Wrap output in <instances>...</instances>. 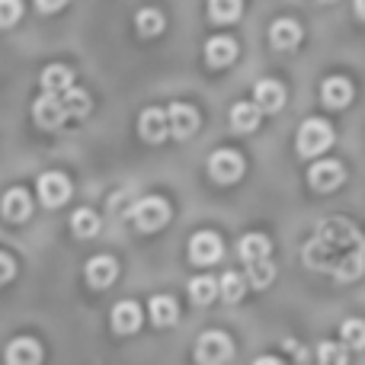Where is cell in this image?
<instances>
[{
  "label": "cell",
  "mask_w": 365,
  "mask_h": 365,
  "mask_svg": "<svg viewBox=\"0 0 365 365\" xmlns=\"http://www.w3.org/2000/svg\"><path fill=\"white\" fill-rule=\"evenodd\" d=\"M115 276H119V263H115L113 257H93L87 263V282L93 285V289H109V285L115 282Z\"/></svg>",
  "instance_id": "cell-13"
},
{
  "label": "cell",
  "mask_w": 365,
  "mask_h": 365,
  "mask_svg": "<svg viewBox=\"0 0 365 365\" xmlns=\"http://www.w3.org/2000/svg\"><path fill=\"white\" fill-rule=\"evenodd\" d=\"M148 308H151L154 327H173V324H177V317H180L177 298H170V295H154L151 302H148Z\"/></svg>",
  "instance_id": "cell-22"
},
{
  "label": "cell",
  "mask_w": 365,
  "mask_h": 365,
  "mask_svg": "<svg viewBox=\"0 0 365 365\" xmlns=\"http://www.w3.org/2000/svg\"><path fill=\"white\" fill-rule=\"evenodd\" d=\"M343 343H346L349 349H365V321L359 317H349L346 324H343Z\"/></svg>",
  "instance_id": "cell-30"
},
{
  "label": "cell",
  "mask_w": 365,
  "mask_h": 365,
  "mask_svg": "<svg viewBox=\"0 0 365 365\" xmlns=\"http://www.w3.org/2000/svg\"><path fill=\"white\" fill-rule=\"evenodd\" d=\"M304 263L317 272H330L336 282H353L365 272V237L353 221L327 218L304 244Z\"/></svg>",
  "instance_id": "cell-1"
},
{
  "label": "cell",
  "mask_w": 365,
  "mask_h": 365,
  "mask_svg": "<svg viewBox=\"0 0 365 365\" xmlns=\"http://www.w3.org/2000/svg\"><path fill=\"white\" fill-rule=\"evenodd\" d=\"M298 154L302 158H317V154H324L330 145H334V128H330L327 119H308L302 122V128H298Z\"/></svg>",
  "instance_id": "cell-2"
},
{
  "label": "cell",
  "mask_w": 365,
  "mask_h": 365,
  "mask_svg": "<svg viewBox=\"0 0 365 365\" xmlns=\"http://www.w3.org/2000/svg\"><path fill=\"white\" fill-rule=\"evenodd\" d=\"M19 16H23V4H16V0H0V29L13 26Z\"/></svg>",
  "instance_id": "cell-33"
},
{
  "label": "cell",
  "mask_w": 365,
  "mask_h": 365,
  "mask_svg": "<svg viewBox=\"0 0 365 365\" xmlns=\"http://www.w3.org/2000/svg\"><path fill=\"white\" fill-rule=\"evenodd\" d=\"M132 221L141 231H158V227H164L167 221H170V205H167V199H160V195H145L141 202H135Z\"/></svg>",
  "instance_id": "cell-4"
},
{
  "label": "cell",
  "mask_w": 365,
  "mask_h": 365,
  "mask_svg": "<svg viewBox=\"0 0 365 365\" xmlns=\"http://www.w3.org/2000/svg\"><path fill=\"white\" fill-rule=\"evenodd\" d=\"M237 58V42L231 36H215L205 42V61L212 68H227Z\"/></svg>",
  "instance_id": "cell-16"
},
{
  "label": "cell",
  "mask_w": 365,
  "mask_h": 365,
  "mask_svg": "<svg viewBox=\"0 0 365 365\" xmlns=\"http://www.w3.org/2000/svg\"><path fill=\"white\" fill-rule=\"evenodd\" d=\"M321 96L330 109H343V106H349V100H353V83H349L346 77H327L321 87Z\"/></svg>",
  "instance_id": "cell-19"
},
{
  "label": "cell",
  "mask_w": 365,
  "mask_h": 365,
  "mask_svg": "<svg viewBox=\"0 0 365 365\" xmlns=\"http://www.w3.org/2000/svg\"><path fill=\"white\" fill-rule=\"evenodd\" d=\"M42 362V346L29 336H19L6 346V365H38Z\"/></svg>",
  "instance_id": "cell-18"
},
{
  "label": "cell",
  "mask_w": 365,
  "mask_h": 365,
  "mask_svg": "<svg viewBox=\"0 0 365 365\" xmlns=\"http://www.w3.org/2000/svg\"><path fill=\"white\" fill-rule=\"evenodd\" d=\"M285 103V87L279 81H259L253 87V106L259 113H279Z\"/></svg>",
  "instance_id": "cell-12"
},
{
  "label": "cell",
  "mask_w": 365,
  "mask_h": 365,
  "mask_svg": "<svg viewBox=\"0 0 365 365\" xmlns=\"http://www.w3.org/2000/svg\"><path fill=\"white\" fill-rule=\"evenodd\" d=\"M71 227H74L77 237H93V234L100 231V215L90 212V208H77V212L71 215Z\"/></svg>",
  "instance_id": "cell-26"
},
{
  "label": "cell",
  "mask_w": 365,
  "mask_h": 365,
  "mask_svg": "<svg viewBox=\"0 0 365 365\" xmlns=\"http://www.w3.org/2000/svg\"><path fill=\"white\" fill-rule=\"evenodd\" d=\"M141 327V308L135 302H119L113 308V330L115 334H135Z\"/></svg>",
  "instance_id": "cell-21"
},
{
  "label": "cell",
  "mask_w": 365,
  "mask_h": 365,
  "mask_svg": "<svg viewBox=\"0 0 365 365\" xmlns=\"http://www.w3.org/2000/svg\"><path fill=\"white\" fill-rule=\"evenodd\" d=\"M269 42L276 45L279 51H292L298 42H302V26L295 23V19H276V23L269 26Z\"/></svg>",
  "instance_id": "cell-17"
},
{
  "label": "cell",
  "mask_w": 365,
  "mask_h": 365,
  "mask_svg": "<svg viewBox=\"0 0 365 365\" xmlns=\"http://www.w3.org/2000/svg\"><path fill=\"white\" fill-rule=\"evenodd\" d=\"M138 132L145 141H151V145H158V141H164L167 135H170V122H167V109H145L138 119Z\"/></svg>",
  "instance_id": "cell-10"
},
{
  "label": "cell",
  "mask_w": 365,
  "mask_h": 365,
  "mask_svg": "<svg viewBox=\"0 0 365 365\" xmlns=\"http://www.w3.org/2000/svg\"><path fill=\"white\" fill-rule=\"evenodd\" d=\"M13 276H16V263H13V257H10V253H4V250H0V285H4V282H10Z\"/></svg>",
  "instance_id": "cell-34"
},
{
  "label": "cell",
  "mask_w": 365,
  "mask_h": 365,
  "mask_svg": "<svg viewBox=\"0 0 365 365\" xmlns=\"http://www.w3.org/2000/svg\"><path fill=\"white\" fill-rule=\"evenodd\" d=\"M276 279V266L269 259H259V263H250L247 266V282L253 289H269V282Z\"/></svg>",
  "instance_id": "cell-28"
},
{
  "label": "cell",
  "mask_w": 365,
  "mask_h": 365,
  "mask_svg": "<svg viewBox=\"0 0 365 365\" xmlns=\"http://www.w3.org/2000/svg\"><path fill=\"white\" fill-rule=\"evenodd\" d=\"M244 292H247V279L240 276V272H234V269H227L225 276L218 279V295L225 298L227 304H234V302H240L244 298Z\"/></svg>",
  "instance_id": "cell-24"
},
{
  "label": "cell",
  "mask_w": 365,
  "mask_h": 365,
  "mask_svg": "<svg viewBox=\"0 0 365 365\" xmlns=\"http://www.w3.org/2000/svg\"><path fill=\"white\" fill-rule=\"evenodd\" d=\"M135 26H138L141 36H160V32H164V16H160L158 10H151V6H148V10L138 13Z\"/></svg>",
  "instance_id": "cell-31"
},
{
  "label": "cell",
  "mask_w": 365,
  "mask_h": 365,
  "mask_svg": "<svg viewBox=\"0 0 365 365\" xmlns=\"http://www.w3.org/2000/svg\"><path fill=\"white\" fill-rule=\"evenodd\" d=\"M253 365H282V362H279V359H272V356H259V359L253 362Z\"/></svg>",
  "instance_id": "cell-36"
},
{
  "label": "cell",
  "mask_w": 365,
  "mask_h": 365,
  "mask_svg": "<svg viewBox=\"0 0 365 365\" xmlns=\"http://www.w3.org/2000/svg\"><path fill=\"white\" fill-rule=\"evenodd\" d=\"M38 199H42L45 205H51V208L64 205V202L71 199V180L64 177V173H58V170L42 173V177H38Z\"/></svg>",
  "instance_id": "cell-7"
},
{
  "label": "cell",
  "mask_w": 365,
  "mask_h": 365,
  "mask_svg": "<svg viewBox=\"0 0 365 365\" xmlns=\"http://www.w3.org/2000/svg\"><path fill=\"white\" fill-rule=\"evenodd\" d=\"M221 253H225V244H221V237L212 234V231H199L192 240H189V259L199 263V266L218 263Z\"/></svg>",
  "instance_id": "cell-6"
},
{
  "label": "cell",
  "mask_w": 365,
  "mask_h": 365,
  "mask_svg": "<svg viewBox=\"0 0 365 365\" xmlns=\"http://www.w3.org/2000/svg\"><path fill=\"white\" fill-rule=\"evenodd\" d=\"M259 115L263 113H259L253 103H237V106L231 109V128L234 132H244V135L253 132V128L259 125Z\"/></svg>",
  "instance_id": "cell-23"
},
{
  "label": "cell",
  "mask_w": 365,
  "mask_h": 365,
  "mask_svg": "<svg viewBox=\"0 0 365 365\" xmlns=\"http://www.w3.org/2000/svg\"><path fill=\"white\" fill-rule=\"evenodd\" d=\"M231 356H234V343L221 330H208L195 343V362L199 365H227Z\"/></svg>",
  "instance_id": "cell-3"
},
{
  "label": "cell",
  "mask_w": 365,
  "mask_h": 365,
  "mask_svg": "<svg viewBox=\"0 0 365 365\" xmlns=\"http://www.w3.org/2000/svg\"><path fill=\"white\" fill-rule=\"evenodd\" d=\"M343 167L336 164V160H317L314 167L308 170V182L317 189V192H330V189H336L343 182Z\"/></svg>",
  "instance_id": "cell-11"
},
{
  "label": "cell",
  "mask_w": 365,
  "mask_h": 365,
  "mask_svg": "<svg viewBox=\"0 0 365 365\" xmlns=\"http://www.w3.org/2000/svg\"><path fill=\"white\" fill-rule=\"evenodd\" d=\"M208 16H212L215 23H234V19L240 16V4L237 0H212V4H208Z\"/></svg>",
  "instance_id": "cell-29"
},
{
  "label": "cell",
  "mask_w": 365,
  "mask_h": 365,
  "mask_svg": "<svg viewBox=\"0 0 365 365\" xmlns=\"http://www.w3.org/2000/svg\"><path fill=\"white\" fill-rule=\"evenodd\" d=\"M269 250H272V244L266 234H247V237H240V244H237V253L247 266L259 263V259H269Z\"/></svg>",
  "instance_id": "cell-20"
},
{
  "label": "cell",
  "mask_w": 365,
  "mask_h": 365,
  "mask_svg": "<svg viewBox=\"0 0 365 365\" xmlns=\"http://www.w3.org/2000/svg\"><path fill=\"white\" fill-rule=\"evenodd\" d=\"M317 359H321V365H346V349L336 346V343H321L317 346Z\"/></svg>",
  "instance_id": "cell-32"
},
{
  "label": "cell",
  "mask_w": 365,
  "mask_h": 365,
  "mask_svg": "<svg viewBox=\"0 0 365 365\" xmlns=\"http://www.w3.org/2000/svg\"><path fill=\"white\" fill-rule=\"evenodd\" d=\"M189 298H192L195 304H212L215 298H218V282H215L212 276H195L192 282H189Z\"/></svg>",
  "instance_id": "cell-25"
},
{
  "label": "cell",
  "mask_w": 365,
  "mask_h": 365,
  "mask_svg": "<svg viewBox=\"0 0 365 365\" xmlns=\"http://www.w3.org/2000/svg\"><path fill=\"white\" fill-rule=\"evenodd\" d=\"M208 173H212L215 182H237L244 177V158H240L237 151L221 148V151H215L212 160H208Z\"/></svg>",
  "instance_id": "cell-5"
},
{
  "label": "cell",
  "mask_w": 365,
  "mask_h": 365,
  "mask_svg": "<svg viewBox=\"0 0 365 365\" xmlns=\"http://www.w3.org/2000/svg\"><path fill=\"white\" fill-rule=\"evenodd\" d=\"M32 119L38 122L42 128H61L68 122V113L61 106V96H51V93H42L32 106Z\"/></svg>",
  "instance_id": "cell-8"
},
{
  "label": "cell",
  "mask_w": 365,
  "mask_h": 365,
  "mask_svg": "<svg viewBox=\"0 0 365 365\" xmlns=\"http://www.w3.org/2000/svg\"><path fill=\"white\" fill-rule=\"evenodd\" d=\"M0 215H4L6 221H26L32 215V199L26 189H10V192H4V199H0Z\"/></svg>",
  "instance_id": "cell-14"
},
{
  "label": "cell",
  "mask_w": 365,
  "mask_h": 365,
  "mask_svg": "<svg viewBox=\"0 0 365 365\" xmlns=\"http://www.w3.org/2000/svg\"><path fill=\"white\" fill-rule=\"evenodd\" d=\"M167 122H170V135L173 138H192L195 128H199V113L186 103H173L167 109Z\"/></svg>",
  "instance_id": "cell-9"
},
{
  "label": "cell",
  "mask_w": 365,
  "mask_h": 365,
  "mask_svg": "<svg viewBox=\"0 0 365 365\" xmlns=\"http://www.w3.org/2000/svg\"><path fill=\"white\" fill-rule=\"evenodd\" d=\"M61 0H55V4H51V0H42V4H38V10H61Z\"/></svg>",
  "instance_id": "cell-35"
},
{
  "label": "cell",
  "mask_w": 365,
  "mask_h": 365,
  "mask_svg": "<svg viewBox=\"0 0 365 365\" xmlns=\"http://www.w3.org/2000/svg\"><path fill=\"white\" fill-rule=\"evenodd\" d=\"M61 106H64V113H68V119H81V115L90 113V96L74 87V90H68V93H61Z\"/></svg>",
  "instance_id": "cell-27"
},
{
  "label": "cell",
  "mask_w": 365,
  "mask_h": 365,
  "mask_svg": "<svg viewBox=\"0 0 365 365\" xmlns=\"http://www.w3.org/2000/svg\"><path fill=\"white\" fill-rule=\"evenodd\" d=\"M353 10H356V16H359V19H365V0H359V4H356Z\"/></svg>",
  "instance_id": "cell-37"
},
{
  "label": "cell",
  "mask_w": 365,
  "mask_h": 365,
  "mask_svg": "<svg viewBox=\"0 0 365 365\" xmlns=\"http://www.w3.org/2000/svg\"><path fill=\"white\" fill-rule=\"evenodd\" d=\"M42 90L51 96H61L68 90H74V71L68 64H48L42 71Z\"/></svg>",
  "instance_id": "cell-15"
}]
</instances>
